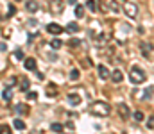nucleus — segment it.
Listing matches in <instances>:
<instances>
[{
    "label": "nucleus",
    "instance_id": "nucleus-1",
    "mask_svg": "<svg viewBox=\"0 0 154 134\" xmlns=\"http://www.w3.org/2000/svg\"><path fill=\"white\" fill-rule=\"evenodd\" d=\"M88 111H90L91 115H95V116H108V115L111 113V107H109L108 102L97 100V102H91V104L88 106Z\"/></svg>",
    "mask_w": 154,
    "mask_h": 134
},
{
    "label": "nucleus",
    "instance_id": "nucleus-2",
    "mask_svg": "<svg viewBox=\"0 0 154 134\" xmlns=\"http://www.w3.org/2000/svg\"><path fill=\"white\" fill-rule=\"evenodd\" d=\"M145 79H147V75H145V72H143L140 66H133V68H131V72H129V81H131L133 84H142V82H145Z\"/></svg>",
    "mask_w": 154,
    "mask_h": 134
},
{
    "label": "nucleus",
    "instance_id": "nucleus-3",
    "mask_svg": "<svg viewBox=\"0 0 154 134\" xmlns=\"http://www.w3.org/2000/svg\"><path fill=\"white\" fill-rule=\"evenodd\" d=\"M116 113H118V116L122 120H129L131 118V109H129L127 104H118L116 106Z\"/></svg>",
    "mask_w": 154,
    "mask_h": 134
},
{
    "label": "nucleus",
    "instance_id": "nucleus-4",
    "mask_svg": "<svg viewBox=\"0 0 154 134\" xmlns=\"http://www.w3.org/2000/svg\"><path fill=\"white\" fill-rule=\"evenodd\" d=\"M63 9H65L63 0H52L50 2V13L52 14H59V13H63Z\"/></svg>",
    "mask_w": 154,
    "mask_h": 134
},
{
    "label": "nucleus",
    "instance_id": "nucleus-5",
    "mask_svg": "<svg viewBox=\"0 0 154 134\" xmlns=\"http://www.w3.org/2000/svg\"><path fill=\"white\" fill-rule=\"evenodd\" d=\"M124 11L129 18H134L138 13V7H136V4H124Z\"/></svg>",
    "mask_w": 154,
    "mask_h": 134
},
{
    "label": "nucleus",
    "instance_id": "nucleus-6",
    "mask_svg": "<svg viewBox=\"0 0 154 134\" xmlns=\"http://www.w3.org/2000/svg\"><path fill=\"white\" fill-rule=\"evenodd\" d=\"M47 32H50V34L57 36V34H61V32H63V27H61L59 23H48V25H47Z\"/></svg>",
    "mask_w": 154,
    "mask_h": 134
},
{
    "label": "nucleus",
    "instance_id": "nucleus-7",
    "mask_svg": "<svg viewBox=\"0 0 154 134\" xmlns=\"http://www.w3.org/2000/svg\"><path fill=\"white\" fill-rule=\"evenodd\" d=\"M99 77H100L102 81H106V79H109V77H111L109 70H108V68H106L104 64H100V66H99Z\"/></svg>",
    "mask_w": 154,
    "mask_h": 134
},
{
    "label": "nucleus",
    "instance_id": "nucleus-8",
    "mask_svg": "<svg viewBox=\"0 0 154 134\" xmlns=\"http://www.w3.org/2000/svg\"><path fill=\"white\" fill-rule=\"evenodd\" d=\"M23 66H25V70H36V59L27 57V59L23 61Z\"/></svg>",
    "mask_w": 154,
    "mask_h": 134
},
{
    "label": "nucleus",
    "instance_id": "nucleus-9",
    "mask_svg": "<svg viewBox=\"0 0 154 134\" xmlns=\"http://www.w3.org/2000/svg\"><path fill=\"white\" fill-rule=\"evenodd\" d=\"M122 79H124V75H122V72H120V70L111 72V81H113L115 84H120V82H122Z\"/></svg>",
    "mask_w": 154,
    "mask_h": 134
},
{
    "label": "nucleus",
    "instance_id": "nucleus-10",
    "mask_svg": "<svg viewBox=\"0 0 154 134\" xmlns=\"http://www.w3.org/2000/svg\"><path fill=\"white\" fill-rule=\"evenodd\" d=\"M68 102H70L74 107H77V106L81 104V97H79L77 93H70V95H68Z\"/></svg>",
    "mask_w": 154,
    "mask_h": 134
},
{
    "label": "nucleus",
    "instance_id": "nucleus-11",
    "mask_svg": "<svg viewBox=\"0 0 154 134\" xmlns=\"http://www.w3.org/2000/svg\"><path fill=\"white\" fill-rule=\"evenodd\" d=\"M45 93H47V97H56L57 95V86L56 84H48Z\"/></svg>",
    "mask_w": 154,
    "mask_h": 134
},
{
    "label": "nucleus",
    "instance_id": "nucleus-12",
    "mask_svg": "<svg viewBox=\"0 0 154 134\" xmlns=\"http://www.w3.org/2000/svg\"><path fill=\"white\" fill-rule=\"evenodd\" d=\"M2 98H4L5 102H9V100L13 98V89H11V88H5L4 91H2Z\"/></svg>",
    "mask_w": 154,
    "mask_h": 134
},
{
    "label": "nucleus",
    "instance_id": "nucleus-13",
    "mask_svg": "<svg viewBox=\"0 0 154 134\" xmlns=\"http://www.w3.org/2000/svg\"><path fill=\"white\" fill-rule=\"evenodd\" d=\"M25 7H27V11H29V13H36V11H38V4H36L34 0H29Z\"/></svg>",
    "mask_w": 154,
    "mask_h": 134
},
{
    "label": "nucleus",
    "instance_id": "nucleus-14",
    "mask_svg": "<svg viewBox=\"0 0 154 134\" xmlns=\"http://www.w3.org/2000/svg\"><path fill=\"white\" fill-rule=\"evenodd\" d=\"M13 125H14V129H18V131H23V129H25V122L20 120V118H14Z\"/></svg>",
    "mask_w": 154,
    "mask_h": 134
},
{
    "label": "nucleus",
    "instance_id": "nucleus-15",
    "mask_svg": "<svg viewBox=\"0 0 154 134\" xmlns=\"http://www.w3.org/2000/svg\"><path fill=\"white\" fill-rule=\"evenodd\" d=\"M68 77H70V81H79V77H81V75H79V70H77V68H72Z\"/></svg>",
    "mask_w": 154,
    "mask_h": 134
},
{
    "label": "nucleus",
    "instance_id": "nucleus-16",
    "mask_svg": "<svg viewBox=\"0 0 154 134\" xmlns=\"http://www.w3.org/2000/svg\"><path fill=\"white\" fill-rule=\"evenodd\" d=\"M66 31H68V32H77V31H79V25H77L75 22H70V23L66 25Z\"/></svg>",
    "mask_w": 154,
    "mask_h": 134
},
{
    "label": "nucleus",
    "instance_id": "nucleus-17",
    "mask_svg": "<svg viewBox=\"0 0 154 134\" xmlns=\"http://www.w3.org/2000/svg\"><path fill=\"white\" fill-rule=\"evenodd\" d=\"M82 14H84V7L79 5V4H75V16L77 18H82Z\"/></svg>",
    "mask_w": 154,
    "mask_h": 134
},
{
    "label": "nucleus",
    "instance_id": "nucleus-18",
    "mask_svg": "<svg viewBox=\"0 0 154 134\" xmlns=\"http://www.w3.org/2000/svg\"><path fill=\"white\" fill-rule=\"evenodd\" d=\"M140 46H142V54H143V55H149V54H151V45L142 43Z\"/></svg>",
    "mask_w": 154,
    "mask_h": 134
},
{
    "label": "nucleus",
    "instance_id": "nucleus-19",
    "mask_svg": "<svg viewBox=\"0 0 154 134\" xmlns=\"http://www.w3.org/2000/svg\"><path fill=\"white\" fill-rule=\"evenodd\" d=\"M16 113H20V115L27 113V106H25V104H18V106H16Z\"/></svg>",
    "mask_w": 154,
    "mask_h": 134
},
{
    "label": "nucleus",
    "instance_id": "nucleus-20",
    "mask_svg": "<svg viewBox=\"0 0 154 134\" xmlns=\"http://www.w3.org/2000/svg\"><path fill=\"white\" fill-rule=\"evenodd\" d=\"M50 129H52L54 133H63V125H61V124H52Z\"/></svg>",
    "mask_w": 154,
    "mask_h": 134
},
{
    "label": "nucleus",
    "instance_id": "nucleus-21",
    "mask_svg": "<svg viewBox=\"0 0 154 134\" xmlns=\"http://www.w3.org/2000/svg\"><path fill=\"white\" fill-rule=\"evenodd\" d=\"M52 48H54V50H59V48H61V46H63V43H61V40H52Z\"/></svg>",
    "mask_w": 154,
    "mask_h": 134
},
{
    "label": "nucleus",
    "instance_id": "nucleus-22",
    "mask_svg": "<svg viewBox=\"0 0 154 134\" xmlns=\"http://www.w3.org/2000/svg\"><path fill=\"white\" fill-rule=\"evenodd\" d=\"M95 4H97L95 0H88V4H86V5H88V9H90V11H93V13H95V11H97V5H95Z\"/></svg>",
    "mask_w": 154,
    "mask_h": 134
},
{
    "label": "nucleus",
    "instance_id": "nucleus-23",
    "mask_svg": "<svg viewBox=\"0 0 154 134\" xmlns=\"http://www.w3.org/2000/svg\"><path fill=\"white\" fill-rule=\"evenodd\" d=\"M68 45H70V46H72V48H75V46H79V45H81V41H79V40H77V38H72V40H70V41H68Z\"/></svg>",
    "mask_w": 154,
    "mask_h": 134
},
{
    "label": "nucleus",
    "instance_id": "nucleus-24",
    "mask_svg": "<svg viewBox=\"0 0 154 134\" xmlns=\"http://www.w3.org/2000/svg\"><path fill=\"white\" fill-rule=\"evenodd\" d=\"M134 120H136V122H143V113H142V111H136V113H134Z\"/></svg>",
    "mask_w": 154,
    "mask_h": 134
},
{
    "label": "nucleus",
    "instance_id": "nucleus-25",
    "mask_svg": "<svg viewBox=\"0 0 154 134\" xmlns=\"http://www.w3.org/2000/svg\"><path fill=\"white\" fill-rule=\"evenodd\" d=\"M27 89H29V81L22 79V91H27Z\"/></svg>",
    "mask_w": 154,
    "mask_h": 134
},
{
    "label": "nucleus",
    "instance_id": "nucleus-26",
    "mask_svg": "<svg viewBox=\"0 0 154 134\" xmlns=\"http://www.w3.org/2000/svg\"><path fill=\"white\" fill-rule=\"evenodd\" d=\"M0 133L9 134V133H11V127H9V125H2V127H0Z\"/></svg>",
    "mask_w": 154,
    "mask_h": 134
},
{
    "label": "nucleus",
    "instance_id": "nucleus-27",
    "mask_svg": "<svg viewBox=\"0 0 154 134\" xmlns=\"http://www.w3.org/2000/svg\"><path fill=\"white\" fill-rule=\"evenodd\" d=\"M82 66L90 68V66H93V61H91V59H84V61H82Z\"/></svg>",
    "mask_w": 154,
    "mask_h": 134
},
{
    "label": "nucleus",
    "instance_id": "nucleus-28",
    "mask_svg": "<svg viewBox=\"0 0 154 134\" xmlns=\"http://www.w3.org/2000/svg\"><path fill=\"white\" fill-rule=\"evenodd\" d=\"M152 91H154V88H147V93L143 95V98H151L152 97Z\"/></svg>",
    "mask_w": 154,
    "mask_h": 134
},
{
    "label": "nucleus",
    "instance_id": "nucleus-29",
    "mask_svg": "<svg viewBox=\"0 0 154 134\" xmlns=\"http://www.w3.org/2000/svg\"><path fill=\"white\" fill-rule=\"evenodd\" d=\"M14 59H23V52L22 50H16L14 52Z\"/></svg>",
    "mask_w": 154,
    "mask_h": 134
},
{
    "label": "nucleus",
    "instance_id": "nucleus-30",
    "mask_svg": "<svg viewBox=\"0 0 154 134\" xmlns=\"http://www.w3.org/2000/svg\"><path fill=\"white\" fill-rule=\"evenodd\" d=\"M147 127H149V129H154V116H151V118H149V122H147Z\"/></svg>",
    "mask_w": 154,
    "mask_h": 134
},
{
    "label": "nucleus",
    "instance_id": "nucleus-31",
    "mask_svg": "<svg viewBox=\"0 0 154 134\" xmlns=\"http://www.w3.org/2000/svg\"><path fill=\"white\" fill-rule=\"evenodd\" d=\"M16 13V9H14V5H9V13H7V16H13Z\"/></svg>",
    "mask_w": 154,
    "mask_h": 134
},
{
    "label": "nucleus",
    "instance_id": "nucleus-32",
    "mask_svg": "<svg viewBox=\"0 0 154 134\" xmlns=\"http://www.w3.org/2000/svg\"><path fill=\"white\" fill-rule=\"evenodd\" d=\"M111 4H113V5H111V9H113V11H116V13H118V11H120V7L116 5V2H111Z\"/></svg>",
    "mask_w": 154,
    "mask_h": 134
},
{
    "label": "nucleus",
    "instance_id": "nucleus-33",
    "mask_svg": "<svg viewBox=\"0 0 154 134\" xmlns=\"http://www.w3.org/2000/svg\"><path fill=\"white\" fill-rule=\"evenodd\" d=\"M0 50H2V52H5V50H7V45H5V43H0Z\"/></svg>",
    "mask_w": 154,
    "mask_h": 134
},
{
    "label": "nucleus",
    "instance_id": "nucleus-34",
    "mask_svg": "<svg viewBox=\"0 0 154 134\" xmlns=\"http://www.w3.org/2000/svg\"><path fill=\"white\" fill-rule=\"evenodd\" d=\"M27 98H36V93H27Z\"/></svg>",
    "mask_w": 154,
    "mask_h": 134
}]
</instances>
